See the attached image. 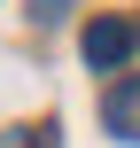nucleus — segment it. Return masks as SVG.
<instances>
[{"label": "nucleus", "mask_w": 140, "mask_h": 148, "mask_svg": "<svg viewBox=\"0 0 140 148\" xmlns=\"http://www.w3.org/2000/svg\"><path fill=\"white\" fill-rule=\"evenodd\" d=\"M132 23H125V16H94V23H86V39H78V47H86V70H117V62H125V55H132Z\"/></svg>", "instance_id": "f257e3e1"}, {"label": "nucleus", "mask_w": 140, "mask_h": 148, "mask_svg": "<svg viewBox=\"0 0 140 148\" xmlns=\"http://www.w3.org/2000/svg\"><path fill=\"white\" fill-rule=\"evenodd\" d=\"M101 125H109V133H125V140H140V78H125V86H109V94H101Z\"/></svg>", "instance_id": "f03ea898"}, {"label": "nucleus", "mask_w": 140, "mask_h": 148, "mask_svg": "<svg viewBox=\"0 0 140 148\" xmlns=\"http://www.w3.org/2000/svg\"><path fill=\"white\" fill-rule=\"evenodd\" d=\"M31 16H39V23H55V16H62V0H31Z\"/></svg>", "instance_id": "7ed1b4c3"}]
</instances>
